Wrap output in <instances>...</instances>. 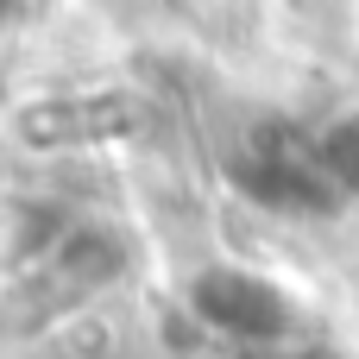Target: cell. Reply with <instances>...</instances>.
I'll return each instance as SVG.
<instances>
[{
    "instance_id": "1",
    "label": "cell",
    "mask_w": 359,
    "mask_h": 359,
    "mask_svg": "<svg viewBox=\"0 0 359 359\" xmlns=\"http://www.w3.org/2000/svg\"><path fill=\"white\" fill-rule=\"evenodd\" d=\"M189 309H196L208 328L240 334V341H278V334L297 328L290 297H284L271 278H259V271H202V278L189 284Z\"/></svg>"
},
{
    "instance_id": "2",
    "label": "cell",
    "mask_w": 359,
    "mask_h": 359,
    "mask_svg": "<svg viewBox=\"0 0 359 359\" xmlns=\"http://www.w3.org/2000/svg\"><path fill=\"white\" fill-rule=\"evenodd\" d=\"M145 107L126 101V95H101V101H44V107H25L19 114V133L25 139H44V145H63V139H107V133H133Z\"/></svg>"
},
{
    "instance_id": "3",
    "label": "cell",
    "mask_w": 359,
    "mask_h": 359,
    "mask_svg": "<svg viewBox=\"0 0 359 359\" xmlns=\"http://www.w3.org/2000/svg\"><path fill=\"white\" fill-rule=\"evenodd\" d=\"M120 265H126V246L107 227H69L50 252V278H63V284H107Z\"/></svg>"
}]
</instances>
